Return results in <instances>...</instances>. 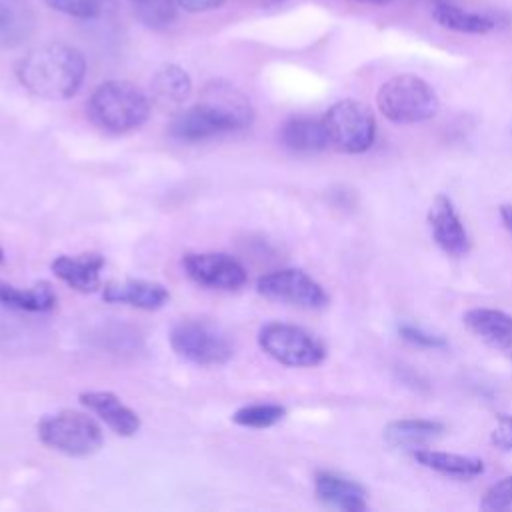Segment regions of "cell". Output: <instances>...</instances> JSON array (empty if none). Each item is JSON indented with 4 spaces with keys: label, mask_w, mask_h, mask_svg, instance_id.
<instances>
[{
    "label": "cell",
    "mask_w": 512,
    "mask_h": 512,
    "mask_svg": "<svg viewBox=\"0 0 512 512\" xmlns=\"http://www.w3.org/2000/svg\"><path fill=\"white\" fill-rule=\"evenodd\" d=\"M258 346L272 360L290 368L318 366L326 358L324 344L308 330L288 322H268L258 330Z\"/></svg>",
    "instance_id": "cell-6"
},
{
    "label": "cell",
    "mask_w": 512,
    "mask_h": 512,
    "mask_svg": "<svg viewBox=\"0 0 512 512\" xmlns=\"http://www.w3.org/2000/svg\"><path fill=\"white\" fill-rule=\"evenodd\" d=\"M102 298L108 304H126L140 310H158L170 300L164 284L152 280H124L102 286Z\"/></svg>",
    "instance_id": "cell-14"
},
{
    "label": "cell",
    "mask_w": 512,
    "mask_h": 512,
    "mask_svg": "<svg viewBox=\"0 0 512 512\" xmlns=\"http://www.w3.org/2000/svg\"><path fill=\"white\" fill-rule=\"evenodd\" d=\"M104 268V256L96 252H84L78 256H56L50 264V270L58 280H62L68 288L82 292V294H92L102 288L100 272Z\"/></svg>",
    "instance_id": "cell-13"
},
{
    "label": "cell",
    "mask_w": 512,
    "mask_h": 512,
    "mask_svg": "<svg viewBox=\"0 0 512 512\" xmlns=\"http://www.w3.org/2000/svg\"><path fill=\"white\" fill-rule=\"evenodd\" d=\"M314 492L326 506L344 512H364L366 492L354 480L338 476L334 472H318L314 478Z\"/></svg>",
    "instance_id": "cell-15"
},
{
    "label": "cell",
    "mask_w": 512,
    "mask_h": 512,
    "mask_svg": "<svg viewBox=\"0 0 512 512\" xmlns=\"http://www.w3.org/2000/svg\"><path fill=\"white\" fill-rule=\"evenodd\" d=\"M258 2H264V4H278V2H284V0H258Z\"/></svg>",
    "instance_id": "cell-34"
},
{
    "label": "cell",
    "mask_w": 512,
    "mask_h": 512,
    "mask_svg": "<svg viewBox=\"0 0 512 512\" xmlns=\"http://www.w3.org/2000/svg\"><path fill=\"white\" fill-rule=\"evenodd\" d=\"M14 72L30 94L44 100H66L80 90L86 60L76 48L52 42L28 50L16 62Z\"/></svg>",
    "instance_id": "cell-2"
},
{
    "label": "cell",
    "mask_w": 512,
    "mask_h": 512,
    "mask_svg": "<svg viewBox=\"0 0 512 512\" xmlns=\"http://www.w3.org/2000/svg\"><path fill=\"white\" fill-rule=\"evenodd\" d=\"M172 350L196 366H220L234 356V344L216 324L202 320L178 322L170 332Z\"/></svg>",
    "instance_id": "cell-7"
},
{
    "label": "cell",
    "mask_w": 512,
    "mask_h": 512,
    "mask_svg": "<svg viewBox=\"0 0 512 512\" xmlns=\"http://www.w3.org/2000/svg\"><path fill=\"white\" fill-rule=\"evenodd\" d=\"M0 304L20 312H50L58 304V296L48 282H38L26 290L0 282Z\"/></svg>",
    "instance_id": "cell-20"
},
{
    "label": "cell",
    "mask_w": 512,
    "mask_h": 512,
    "mask_svg": "<svg viewBox=\"0 0 512 512\" xmlns=\"http://www.w3.org/2000/svg\"><path fill=\"white\" fill-rule=\"evenodd\" d=\"M4 260V252H2V248H0V262Z\"/></svg>",
    "instance_id": "cell-35"
},
{
    "label": "cell",
    "mask_w": 512,
    "mask_h": 512,
    "mask_svg": "<svg viewBox=\"0 0 512 512\" xmlns=\"http://www.w3.org/2000/svg\"><path fill=\"white\" fill-rule=\"evenodd\" d=\"M192 282L212 290H238L246 284V268L226 252H188L182 258Z\"/></svg>",
    "instance_id": "cell-10"
},
{
    "label": "cell",
    "mask_w": 512,
    "mask_h": 512,
    "mask_svg": "<svg viewBox=\"0 0 512 512\" xmlns=\"http://www.w3.org/2000/svg\"><path fill=\"white\" fill-rule=\"evenodd\" d=\"M38 438L48 448L72 458H86L104 446V432L100 424L76 410H60L46 414L36 426Z\"/></svg>",
    "instance_id": "cell-5"
},
{
    "label": "cell",
    "mask_w": 512,
    "mask_h": 512,
    "mask_svg": "<svg viewBox=\"0 0 512 512\" xmlns=\"http://www.w3.org/2000/svg\"><path fill=\"white\" fill-rule=\"evenodd\" d=\"M480 508L488 512H500V510L512 508V476H504L502 480L494 482L486 490L480 502Z\"/></svg>",
    "instance_id": "cell-26"
},
{
    "label": "cell",
    "mask_w": 512,
    "mask_h": 512,
    "mask_svg": "<svg viewBox=\"0 0 512 512\" xmlns=\"http://www.w3.org/2000/svg\"><path fill=\"white\" fill-rule=\"evenodd\" d=\"M80 404L98 416L114 434L134 436L140 430V416L124 404L120 396L108 390H88L80 394Z\"/></svg>",
    "instance_id": "cell-12"
},
{
    "label": "cell",
    "mask_w": 512,
    "mask_h": 512,
    "mask_svg": "<svg viewBox=\"0 0 512 512\" xmlns=\"http://www.w3.org/2000/svg\"><path fill=\"white\" fill-rule=\"evenodd\" d=\"M134 14L146 28L164 30L176 18V4L174 0H140L134 6Z\"/></svg>",
    "instance_id": "cell-25"
},
{
    "label": "cell",
    "mask_w": 512,
    "mask_h": 512,
    "mask_svg": "<svg viewBox=\"0 0 512 512\" xmlns=\"http://www.w3.org/2000/svg\"><path fill=\"white\" fill-rule=\"evenodd\" d=\"M286 416V408L274 402H260V404H246L232 414V422L242 428H270L278 424Z\"/></svg>",
    "instance_id": "cell-24"
},
{
    "label": "cell",
    "mask_w": 512,
    "mask_h": 512,
    "mask_svg": "<svg viewBox=\"0 0 512 512\" xmlns=\"http://www.w3.org/2000/svg\"><path fill=\"white\" fill-rule=\"evenodd\" d=\"M226 0H174L176 8H182L184 12L190 14H200V12H210L216 10L224 4Z\"/></svg>",
    "instance_id": "cell-30"
},
{
    "label": "cell",
    "mask_w": 512,
    "mask_h": 512,
    "mask_svg": "<svg viewBox=\"0 0 512 512\" xmlns=\"http://www.w3.org/2000/svg\"><path fill=\"white\" fill-rule=\"evenodd\" d=\"M490 442L500 450H512V416L498 414L496 426L490 432Z\"/></svg>",
    "instance_id": "cell-29"
},
{
    "label": "cell",
    "mask_w": 512,
    "mask_h": 512,
    "mask_svg": "<svg viewBox=\"0 0 512 512\" xmlns=\"http://www.w3.org/2000/svg\"><path fill=\"white\" fill-rule=\"evenodd\" d=\"M330 144L344 154L366 152L376 138V120L358 100H340L322 118Z\"/></svg>",
    "instance_id": "cell-8"
},
{
    "label": "cell",
    "mask_w": 512,
    "mask_h": 512,
    "mask_svg": "<svg viewBox=\"0 0 512 512\" xmlns=\"http://www.w3.org/2000/svg\"><path fill=\"white\" fill-rule=\"evenodd\" d=\"M92 124L112 134L140 128L150 116V98L128 80H106L94 88L86 104Z\"/></svg>",
    "instance_id": "cell-3"
},
{
    "label": "cell",
    "mask_w": 512,
    "mask_h": 512,
    "mask_svg": "<svg viewBox=\"0 0 512 512\" xmlns=\"http://www.w3.org/2000/svg\"><path fill=\"white\" fill-rule=\"evenodd\" d=\"M400 336L414 344V346H420V348H444L446 346V340L442 336H436V334H430L422 328H416V326H410V324H402L398 328Z\"/></svg>",
    "instance_id": "cell-28"
},
{
    "label": "cell",
    "mask_w": 512,
    "mask_h": 512,
    "mask_svg": "<svg viewBox=\"0 0 512 512\" xmlns=\"http://www.w3.org/2000/svg\"><path fill=\"white\" fill-rule=\"evenodd\" d=\"M500 216H502L506 228L512 230V206H510V204H504V206L500 208Z\"/></svg>",
    "instance_id": "cell-31"
},
{
    "label": "cell",
    "mask_w": 512,
    "mask_h": 512,
    "mask_svg": "<svg viewBox=\"0 0 512 512\" xmlns=\"http://www.w3.org/2000/svg\"><path fill=\"white\" fill-rule=\"evenodd\" d=\"M252 120L254 108L248 96L226 80H212L194 106L174 116L168 132L178 142L194 144L244 130Z\"/></svg>",
    "instance_id": "cell-1"
},
{
    "label": "cell",
    "mask_w": 512,
    "mask_h": 512,
    "mask_svg": "<svg viewBox=\"0 0 512 512\" xmlns=\"http://www.w3.org/2000/svg\"><path fill=\"white\" fill-rule=\"evenodd\" d=\"M282 144L298 154H314L324 150L330 140L322 120L308 116H292L280 128Z\"/></svg>",
    "instance_id": "cell-19"
},
{
    "label": "cell",
    "mask_w": 512,
    "mask_h": 512,
    "mask_svg": "<svg viewBox=\"0 0 512 512\" xmlns=\"http://www.w3.org/2000/svg\"><path fill=\"white\" fill-rule=\"evenodd\" d=\"M412 456L424 468H430V470H436V472H442L448 476L472 478V476H478L484 472V462L474 456L428 450V448H418L412 452Z\"/></svg>",
    "instance_id": "cell-21"
},
{
    "label": "cell",
    "mask_w": 512,
    "mask_h": 512,
    "mask_svg": "<svg viewBox=\"0 0 512 512\" xmlns=\"http://www.w3.org/2000/svg\"><path fill=\"white\" fill-rule=\"evenodd\" d=\"M36 30V14L26 0H0V48L22 46Z\"/></svg>",
    "instance_id": "cell-18"
},
{
    "label": "cell",
    "mask_w": 512,
    "mask_h": 512,
    "mask_svg": "<svg viewBox=\"0 0 512 512\" xmlns=\"http://www.w3.org/2000/svg\"><path fill=\"white\" fill-rule=\"evenodd\" d=\"M150 94L152 100L164 110L180 108L192 94V78L182 66L164 64L150 80Z\"/></svg>",
    "instance_id": "cell-17"
},
{
    "label": "cell",
    "mask_w": 512,
    "mask_h": 512,
    "mask_svg": "<svg viewBox=\"0 0 512 512\" xmlns=\"http://www.w3.org/2000/svg\"><path fill=\"white\" fill-rule=\"evenodd\" d=\"M104 2H112V4H126V6H136L140 0H104Z\"/></svg>",
    "instance_id": "cell-32"
},
{
    "label": "cell",
    "mask_w": 512,
    "mask_h": 512,
    "mask_svg": "<svg viewBox=\"0 0 512 512\" xmlns=\"http://www.w3.org/2000/svg\"><path fill=\"white\" fill-rule=\"evenodd\" d=\"M444 432V424L426 418H402L384 428V440L390 446L416 448L428 440L438 438Z\"/></svg>",
    "instance_id": "cell-22"
},
{
    "label": "cell",
    "mask_w": 512,
    "mask_h": 512,
    "mask_svg": "<svg viewBox=\"0 0 512 512\" xmlns=\"http://www.w3.org/2000/svg\"><path fill=\"white\" fill-rule=\"evenodd\" d=\"M356 2H364V4H376V6H380V4H388V2H392V0H356Z\"/></svg>",
    "instance_id": "cell-33"
},
{
    "label": "cell",
    "mask_w": 512,
    "mask_h": 512,
    "mask_svg": "<svg viewBox=\"0 0 512 512\" xmlns=\"http://www.w3.org/2000/svg\"><path fill=\"white\" fill-rule=\"evenodd\" d=\"M428 226L436 244L450 256H464L470 250V236L452 204L444 194H438L428 208Z\"/></svg>",
    "instance_id": "cell-11"
},
{
    "label": "cell",
    "mask_w": 512,
    "mask_h": 512,
    "mask_svg": "<svg viewBox=\"0 0 512 512\" xmlns=\"http://www.w3.org/2000/svg\"><path fill=\"white\" fill-rule=\"evenodd\" d=\"M464 324L482 342L492 348H512V316L496 308H470L464 312Z\"/></svg>",
    "instance_id": "cell-16"
},
{
    "label": "cell",
    "mask_w": 512,
    "mask_h": 512,
    "mask_svg": "<svg viewBox=\"0 0 512 512\" xmlns=\"http://www.w3.org/2000/svg\"><path fill=\"white\" fill-rule=\"evenodd\" d=\"M434 88L414 74H400L386 80L376 94L378 110L394 124H418L438 112Z\"/></svg>",
    "instance_id": "cell-4"
},
{
    "label": "cell",
    "mask_w": 512,
    "mask_h": 512,
    "mask_svg": "<svg viewBox=\"0 0 512 512\" xmlns=\"http://www.w3.org/2000/svg\"><path fill=\"white\" fill-rule=\"evenodd\" d=\"M256 290L268 300L286 302L308 310H318L328 304L326 290L300 268H280L268 272L258 278Z\"/></svg>",
    "instance_id": "cell-9"
},
{
    "label": "cell",
    "mask_w": 512,
    "mask_h": 512,
    "mask_svg": "<svg viewBox=\"0 0 512 512\" xmlns=\"http://www.w3.org/2000/svg\"><path fill=\"white\" fill-rule=\"evenodd\" d=\"M52 10L62 12L66 16L74 18H94L102 6L104 0H44Z\"/></svg>",
    "instance_id": "cell-27"
},
{
    "label": "cell",
    "mask_w": 512,
    "mask_h": 512,
    "mask_svg": "<svg viewBox=\"0 0 512 512\" xmlns=\"http://www.w3.org/2000/svg\"><path fill=\"white\" fill-rule=\"evenodd\" d=\"M432 18L442 28H448L454 32H464V34H486L496 28L494 18L480 14V12L464 10L452 2H438L432 8Z\"/></svg>",
    "instance_id": "cell-23"
}]
</instances>
